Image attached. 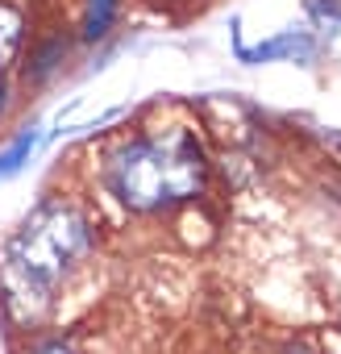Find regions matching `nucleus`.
<instances>
[{"mask_svg":"<svg viewBox=\"0 0 341 354\" xmlns=\"http://www.w3.org/2000/svg\"><path fill=\"white\" fill-rule=\"evenodd\" d=\"M63 55H67V42H63V38H50V42H46V46H42V50L30 59L26 75H30L34 84H42V80H46V75H50V71L63 63Z\"/></svg>","mask_w":341,"mask_h":354,"instance_id":"6e6552de","label":"nucleus"},{"mask_svg":"<svg viewBox=\"0 0 341 354\" xmlns=\"http://www.w3.org/2000/svg\"><path fill=\"white\" fill-rule=\"evenodd\" d=\"M208 175L213 162L192 125H158L121 138L100 158V188L129 217H158L200 201Z\"/></svg>","mask_w":341,"mask_h":354,"instance_id":"f03ea898","label":"nucleus"},{"mask_svg":"<svg viewBox=\"0 0 341 354\" xmlns=\"http://www.w3.org/2000/svg\"><path fill=\"white\" fill-rule=\"evenodd\" d=\"M5 109H9V88H5V80H0V117H5Z\"/></svg>","mask_w":341,"mask_h":354,"instance_id":"1a4fd4ad","label":"nucleus"},{"mask_svg":"<svg viewBox=\"0 0 341 354\" xmlns=\"http://www.w3.org/2000/svg\"><path fill=\"white\" fill-rule=\"evenodd\" d=\"M96 217L59 192H46L0 246V325L13 337L55 329L59 304L96 254Z\"/></svg>","mask_w":341,"mask_h":354,"instance_id":"f257e3e1","label":"nucleus"},{"mask_svg":"<svg viewBox=\"0 0 341 354\" xmlns=\"http://www.w3.org/2000/svg\"><path fill=\"white\" fill-rule=\"evenodd\" d=\"M283 354H312V350H283Z\"/></svg>","mask_w":341,"mask_h":354,"instance_id":"9d476101","label":"nucleus"},{"mask_svg":"<svg viewBox=\"0 0 341 354\" xmlns=\"http://www.w3.org/2000/svg\"><path fill=\"white\" fill-rule=\"evenodd\" d=\"M21 34H26L21 13L0 0V80H5V71L13 67V59H17V50H21Z\"/></svg>","mask_w":341,"mask_h":354,"instance_id":"39448f33","label":"nucleus"},{"mask_svg":"<svg viewBox=\"0 0 341 354\" xmlns=\"http://www.w3.org/2000/svg\"><path fill=\"white\" fill-rule=\"evenodd\" d=\"M21 354H84V346H79V337L75 333H67V329H42V333H34V337H26L21 342Z\"/></svg>","mask_w":341,"mask_h":354,"instance_id":"423d86ee","label":"nucleus"},{"mask_svg":"<svg viewBox=\"0 0 341 354\" xmlns=\"http://www.w3.org/2000/svg\"><path fill=\"white\" fill-rule=\"evenodd\" d=\"M117 9H121V0H88V9H84V42H100L113 30Z\"/></svg>","mask_w":341,"mask_h":354,"instance_id":"0eeeda50","label":"nucleus"},{"mask_svg":"<svg viewBox=\"0 0 341 354\" xmlns=\"http://www.w3.org/2000/svg\"><path fill=\"white\" fill-rule=\"evenodd\" d=\"M312 50H316V42H312V34H304V30H287V34H279V38H271V42H262V46H254V50H246V46H237V55H242V63H275V59H312Z\"/></svg>","mask_w":341,"mask_h":354,"instance_id":"7ed1b4c3","label":"nucleus"},{"mask_svg":"<svg viewBox=\"0 0 341 354\" xmlns=\"http://www.w3.org/2000/svg\"><path fill=\"white\" fill-rule=\"evenodd\" d=\"M38 142H42V129L38 125H26V129H17L5 146H0V180H13V175L34 158Z\"/></svg>","mask_w":341,"mask_h":354,"instance_id":"20e7f679","label":"nucleus"}]
</instances>
